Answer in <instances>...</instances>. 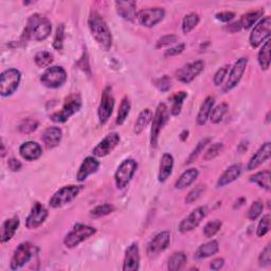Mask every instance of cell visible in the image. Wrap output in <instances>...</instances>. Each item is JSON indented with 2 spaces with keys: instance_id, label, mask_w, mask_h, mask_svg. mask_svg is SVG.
Segmentation results:
<instances>
[{
  "instance_id": "4dcf8cb0",
  "label": "cell",
  "mask_w": 271,
  "mask_h": 271,
  "mask_svg": "<svg viewBox=\"0 0 271 271\" xmlns=\"http://www.w3.org/2000/svg\"><path fill=\"white\" fill-rule=\"evenodd\" d=\"M199 172L197 169H188L185 172L181 174L178 180L175 183V187L178 188V190H183V188L190 186L195 180L198 178Z\"/></svg>"
},
{
  "instance_id": "4316f807",
  "label": "cell",
  "mask_w": 271,
  "mask_h": 271,
  "mask_svg": "<svg viewBox=\"0 0 271 271\" xmlns=\"http://www.w3.org/2000/svg\"><path fill=\"white\" fill-rule=\"evenodd\" d=\"M242 174V167L241 164H233V166L229 167L225 172L222 173V175L219 177L216 186L217 187H223L237 179L240 178V176Z\"/></svg>"
},
{
  "instance_id": "94428289",
  "label": "cell",
  "mask_w": 271,
  "mask_h": 271,
  "mask_svg": "<svg viewBox=\"0 0 271 271\" xmlns=\"http://www.w3.org/2000/svg\"><path fill=\"white\" fill-rule=\"evenodd\" d=\"M242 29V27H241V25H240V22L238 21V22H233V23H230V25H228L227 26V28H226V30L227 31H229V32H232V33H234V32H238V31H240Z\"/></svg>"
},
{
  "instance_id": "8d00e7d4",
  "label": "cell",
  "mask_w": 271,
  "mask_h": 271,
  "mask_svg": "<svg viewBox=\"0 0 271 271\" xmlns=\"http://www.w3.org/2000/svg\"><path fill=\"white\" fill-rule=\"evenodd\" d=\"M270 177L271 173L269 171H263L254 174L250 177V181L256 183L258 186L264 188L267 192L270 191Z\"/></svg>"
},
{
  "instance_id": "2e32d148",
  "label": "cell",
  "mask_w": 271,
  "mask_h": 271,
  "mask_svg": "<svg viewBox=\"0 0 271 271\" xmlns=\"http://www.w3.org/2000/svg\"><path fill=\"white\" fill-rule=\"evenodd\" d=\"M121 141L120 135L118 133H110L105 138L102 139V141H100L99 144L92 149V154L94 157H99V158H103L108 156L110 152L119 145Z\"/></svg>"
},
{
  "instance_id": "ffe728a7",
  "label": "cell",
  "mask_w": 271,
  "mask_h": 271,
  "mask_svg": "<svg viewBox=\"0 0 271 271\" xmlns=\"http://www.w3.org/2000/svg\"><path fill=\"white\" fill-rule=\"evenodd\" d=\"M140 267V251L138 243L127 247L123 261V271H137Z\"/></svg>"
},
{
  "instance_id": "30bf717a",
  "label": "cell",
  "mask_w": 271,
  "mask_h": 271,
  "mask_svg": "<svg viewBox=\"0 0 271 271\" xmlns=\"http://www.w3.org/2000/svg\"><path fill=\"white\" fill-rule=\"evenodd\" d=\"M137 168L138 164L134 159H125L122 161L114 173V182L118 188L122 190L127 186V184L132 181Z\"/></svg>"
},
{
  "instance_id": "f1b7e54d",
  "label": "cell",
  "mask_w": 271,
  "mask_h": 271,
  "mask_svg": "<svg viewBox=\"0 0 271 271\" xmlns=\"http://www.w3.org/2000/svg\"><path fill=\"white\" fill-rule=\"evenodd\" d=\"M219 251V244L217 241H210L202 245L196 250L194 258L195 260H205V258L215 255Z\"/></svg>"
},
{
  "instance_id": "44dd1931",
  "label": "cell",
  "mask_w": 271,
  "mask_h": 271,
  "mask_svg": "<svg viewBox=\"0 0 271 271\" xmlns=\"http://www.w3.org/2000/svg\"><path fill=\"white\" fill-rule=\"evenodd\" d=\"M271 155V143L266 142L256 150L255 154L251 157L248 164H247V171H253L257 169L264 162H266Z\"/></svg>"
},
{
  "instance_id": "f546056e",
  "label": "cell",
  "mask_w": 271,
  "mask_h": 271,
  "mask_svg": "<svg viewBox=\"0 0 271 271\" xmlns=\"http://www.w3.org/2000/svg\"><path fill=\"white\" fill-rule=\"evenodd\" d=\"M214 102H215V99L213 97H208L203 102L202 106H200V108H199L197 118H196L197 124L199 126L205 125L207 123V121L209 120L211 111L214 107Z\"/></svg>"
},
{
  "instance_id": "7dc6e473",
  "label": "cell",
  "mask_w": 271,
  "mask_h": 271,
  "mask_svg": "<svg viewBox=\"0 0 271 271\" xmlns=\"http://www.w3.org/2000/svg\"><path fill=\"white\" fill-rule=\"evenodd\" d=\"M263 209H264V204L261 202V200H256V202H254L249 208L247 217H248L250 220H256L261 216Z\"/></svg>"
},
{
  "instance_id": "f6af8a7d",
  "label": "cell",
  "mask_w": 271,
  "mask_h": 271,
  "mask_svg": "<svg viewBox=\"0 0 271 271\" xmlns=\"http://www.w3.org/2000/svg\"><path fill=\"white\" fill-rule=\"evenodd\" d=\"M64 40H65V26L63 23H61V25H58L54 35L53 48L55 50H62L64 46Z\"/></svg>"
},
{
  "instance_id": "7c38bea8",
  "label": "cell",
  "mask_w": 271,
  "mask_h": 271,
  "mask_svg": "<svg viewBox=\"0 0 271 271\" xmlns=\"http://www.w3.org/2000/svg\"><path fill=\"white\" fill-rule=\"evenodd\" d=\"M113 108H114V98L112 96V90H111V87L107 86L103 90L102 97H101V103L98 108L99 121L102 125L108 122V120L110 119V117L112 114Z\"/></svg>"
},
{
  "instance_id": "1f68e13d",
  "label": "cell",
  "mask_w": 271,
  "mask_h": 271,
  "mask_svg": "<svg viewBox=\"0 0 271 271\" xmlns=\"http://www.w3.org/2000/svg\"><path fill=\"white\" fill-rule=\"evenodd\" d=\"M152 117L154 115H152V111L149 108H145L139 113L137 120L135 122V127H134V133L137 136L142 133L147 127V125L152 120Z\"/></svg>"
},
{
  "instance_id": "6f0895ef",
  "label": "cell",
  "mask_w": 271,
  "mask_h": 271,
  "mask_svg": "<svg viewBox=\"0 0 271 271\" xmlns=\"http://www.w3.org/2000/svg\"><path fill=\"white\" fill-rule=\"evenodd\" d=\"M215 17L217 20L221 22H229L235 17V14L233 13V12L226 11V12H220V13H217Z\"/></svg>"
},
{
  "instance_id": "f907efd6",
  "label": "cell",
  "mask_w": 271,
  "mask_h": 271,
  "mask_svg": "<svg viewBox=\"0 0 271 271\" xmlns=\"http://www.w3.org/2000/svg\"><path fill=\"white\" fill-rule=\"evenodd\" d=\"M222 147H223V144L220 142H217V143H214L213 145H211L207 149V151L205 152L204 160L209 161V160H212V159H214L215 157H217L220 154Z\"/></svg>"
},
{
  "instance_id": "be15d7a7",
  "label": "cell",
  "mask_w": 271,
  "mask_h": 271,
  "mask_svg": "<svg viewBox=\"0 0 271 271\" xmlns=\"http://www.w3.org/2000/svg\"><path fill=\"white\" fill-rule=\"evenodd\" d=\"M6 156V149H5V144L2 143V157Z\"/></svg>"
},
{
  "instance_id": "7a4b0ae2",
  "label": "cell",
  "mask_w": 271,
  "mask_h": 271,
  "mask_svg": "<svg viewBox=\"0 0 271 271\" xmlns=\"http://www.w3.org/2000/svg\"><path fill=\"white\" fill-rule=\"evenodd\" d=\"M88 27L92 37L97 42L100 48L105 52L109 51L112 46L111 31L103 17L97 12H92L89 15Z\"/></svg>"
},
{
  "instance_id": "e0dca14e",
  "label": "cell",
  "mask_w": 271,
  "mask_h": 271,
  "mask_svg": "<svg viewBox=\"0 0 271 271\" xmlns=\"http://www.w3.org/2000/svg\"><path fill=\"white\" fill-rule=\"evenodd\" d=\"M247 65H248V58L247 57H241L239 60L234 63V65L232 66L231 70H230V73L227 80V83L225 85V88H223V91L227 92L232 90L234 87H237L239 85V83L241 82L245 71H246V68Z\"/></svg>"
},
{
  "instance_id": "7402d4cb",
  "label": "cell",
  "mask_w": 271,
  "mask_h": 271,
  "mask_svg": "<svg viewBox=\"0 0 271 271\" xmlns=\"http://www.w3.org/2000/svg\"><path fill=\"white\" fill-rule=\"evenodd\" d=\"M100 168V162L94 157H87L82 162L76 174V180L80 182L85 181L90 175L97 173Z\"/></svg>"
},
{
  "instance_id": "681fc988",
  "label": "cell",
  "mask_w": 271,
  "mask_h": 271,
  "mask_svg": "<svg viewBox=\"0 0 271 271\" xmlns=\"http://www.w3.org/2000/svg\"><path fill=\"white\" fill-rule=\"evenodd\" d=\"M38 127V122L35 121V120H32V119H26L23 120L20 124H19V131L22 133V134H32L33 132H35Z\"/></svg>"
},
{
  "instance_id": "c3c4849f",
  "label": "cell",
  "mask_w": 271,
  "mask_h": 271,
  "mask_svg": "<svg viewBox=\"0 0 271 271\" xmlns=\"http://www.w3.org/2000/svg\"><path fill=\"white\" fill-rule=\"evenodd\" d=\"M270 230V215L266 214L264 215L260 222H258L257 225V229H256V234L258 238H263L265 235L269 232Z\"/></svg>"
},
{
  "instance_id": "ee69618b",
  "label": "cell",
  "mask_w": 271,
  "mask_h": 271,
  "mask_svg": "<svg viewBox=\"0 0 271 271\" xmlns=\"http://www.w3.org/2000/svg\"><path fill=\"white\" fill-rule=\"evenodd\" d=\"M222 226V222L219 219H214L209 221L204 228V235L207 239H211L215 237V235L220 231Z\"/></svg>"
},
{
  "instance_id": "3957f363",
  "label": "cell",
  "mask_w": 271,
  "mask_h": 271,
  "mask_svg": "<svg viewBox=\"0 0 271 271\" xmlns=\"http://www.w3.org/2000/svg\"><path fill=\"white\" fill-rule=\"evenodd\" d=\"M170 119V110L168 106L164 103H160L157 106L156 112L151 120V129H150V145L156 148L158 145V139L162 128L166 126Z\"/></svg>"
},
{
  "instance_id": "8992f818",
  "label": "cell",
  "mask_w": 271,
  "mask_h": 271,
  "mask_svg": "<svg viewBox=\"0 0 271 271\" xmlns=\"http://www.w3.org/2000/svg\"><path fill=\"white\" fill-rule=\"evenodd\" d=\"M83 186L82 185H65L61 187L60 190L56 191L53 196L49 200V205L53 209L62 208L71 202L79 196L80 192L82 191Z\"/></svg>"
},
{
  "instance_id": "ab89813d",
  "label": "cell",
  "mask_w": 271,
  "mask_h": 271,
  "mask_svg": "<svg viewBox=\"0 0 271 271\" xmlns=\"http://www.w3.org/2000/svg\"><path fill=\"white\" fill-rule=\"evenodd\" d=\"M200 17L197 13H190L184 16L182 20V32L183 34H188L192 32L199 23Z\"/></svg>"
},
{
  "instance_id": "91938a15",
  "label": "cell",
  "mask_w": 271,
  "mask_h": 271,
  "mask_svg": "<svg viewBox=\"0 0 271 271\" xmlns=\"http://www.w3.org/2000/svg\"><path fill=\"white\" fill-rule=\"evenodd\" d=\"M223 265H225V260H223V258H215V260H213L211 262L210 264V268L212 270H219L223 267Z\"/></svg>"
},
{
  "instance_id": "52a82bcc",
  "label": "cell",
  "mask_w": 271,
  "mask_h": 271,
  "mask_svg": "<svg viewBox=\"0 0 271 271\" xmlns=\"http://www.w3.org/2000/svg\"><path fill=\"white\" fill-rule=\"evenodd\" d=\"M21 73L15 68L7 69L0 75V94L7 98L15 93L20 84Z\"/></svg>"
},
{
  "instance_id": "db71d44e",
  "label": "cell",
  "mask_w": 271,
  "mask_h": 271,
  "mask_svg": "<svg viewBox=\"0 0 271 271\" xmlns=\"http://www.w3.org/2000/svg\"><path fill=\"white\" fill-rule=\"evenodd\" d=\"M229 69H230V66L226 65V66H223L217 70L216 73L214 74V78H213V83L215 86L218 87L222 84V82L225 81V79L229 72Z\"/></svg>"
},
{
  "instance_id": "cb8c5ba5",
  "label": "cell",
  "mask_w": 271,
  "mask_h": 271,
  "mask_svg": "<svg viewBox=\"0 0 271 271\" xmlns=\"http://www.w3.org/2000/svg\"><path fill=\"white\" fill-rule=\"evenodd\" d=\"M19 154L27 161H35L41 158L43 154V149L37 142L28 141V142H25L20 145Z\"/></svg>"
},
{
  "instance_id": "11a10c76",
  "label": "cell",
  "mask_w": 271,
  "mask_h": 271,
  "mask_svg": "<svg viewBox=\"0 0 271 271\" xmlns=\"http://www.w3.org/2000/svg\"><path fill=\"white\" fill-rule=\"evenodd\" d=\"M271 263V249L270 245H267L258 257V264L262 267H267Z\"/></svg>"
},
{
  "instance_id": "5b68a950",
  "label": "cell",
  "mask_w": 271,
  "mask_h": 271,
  "mask_svg": "<svg viewBox=\"0 0 271 271\" xmlns=\"http://www.w3.org/2000/svg\"><path fill=\"white\" fill-rule=\"evenodd\" d=\"M97 230L88 225H84V223H75L72 230L70 231L64 239V245L69 249H73L78 247L81 243L85 242L92 235L96 234Z\"/></svg>"
},
{
  "instance_id": "e575fe53",
  "label": "cell",
  "mask_w": 271,
  "mask_h": 271,
  "mask_svg": "<svg viewBox=\"0 0 271 271\" xmlns=\"http://www.w3.org/2000/svg\"><path fill=\"white\" fill-rule=\"evenodd\" d=\"M187 98V93L185 91H179L175 92L173 96L171 97V102H172V108L170 110V113L172 115H179L181 112V108L184 100Z\"/></svg>"
},
{
  "instance_id": "7bdbcfd3",
  "label": "cell",
  "mask_w": 271,
  "mask_h": 271,
  "mask_svg": "<svg viewBox=\"0 0 271 271\" xmlns=\"http://www.w3.org/2000/svg\"><path fill=\"white\" fill-rule=\"evenodd\" d=\"M114 211V207L112 205L109 204H104V205H100L97 206L96 208H93L90 211V216L92 218H100V217H104L106 215H108Z\"/></svg>"
},
{
  "instance_id": "680465c9",
  "label": "cell",
  "mask_w": 271,
  "mask_h": 271,
  "mask_svg": "<svg viewBox=\"0 0 271 271\" xmlns=\"http://www.w3.org/2000/svg\"><path fill=\"white\" fill-rule=\"evenodd\" d=\"M8 167L12 172H19L22 168V164L19 160L15 159V158H11L8 161Z\"/></svg>"
},
{
  "instance_id": "d6986e66",
  "label": "cell",
  "mask_w": 271,
  "mask_h": 271,
  "mask_svg": "<svg viewBox=\"0 0 271 271\" xmlns=\"http://www.w3.org/2000/svg\"><path fill=\"white\" fill-rule=\"evenodd\" d=\"M171 243V234L169 231H162L151 239L147 246L148 256H154L166 250Z\"/></svg>"
},
{
  "instance_id": "f5cc1de1",
  "label": "cell",
  "mask_w": 271,
  "mask_h": 271,
  "mask_svg": "<svg viewBox=\"0 0 271 271\" xmlns=\"http://www.w3.org/2000/svg\"><path fill=\"white\" fill-rule=\"evenodd\" d=\"M178 41V37L176 36L174 34H168V35H164L161 38H159L156 43V49H161L164 48V47H168L170 45L175 44L176 42Z\"/></svg>"
},
{
  "instance_id": "9a60e30c",
  "label": "cell",
  "mask_w": 271,
  "mask_h": 271,
  "mask_svg": "<svg viewBox=\"0 0 271 271\" xmlns=\"http://www.w3.org/2000/svg\"><path fill=\"white\" fill-rule=\"evenodd\" d=\"M208 213V209L205 206L198 207L195 210H193L190 214H188L187 217L181 220L179 223V231L181 233H186L193 231L195 228H197L200 222H202L205 217L207 216Z\"/></svg>"
},
{
  "instance_id": "6da1fadb",
  "label": "cell",
  "mask_w": 271,
  "mask_h": 271,
  "mask_svg": "<svg viewBox=\"0 0 271 271\" xmlns=\"http://www.w3.org/2000/svg\"><path fill=\"white\" fill-rule=\"evenodd\" d=\"M52 31L51 22L48 18L41 14H33L29 17L27 26L21 36V41L27 43L29 41L43 42L50 36Z\"/></svg>"
},
{
  "instance_id": "8fae6325",
  "label": "cell",
  "mask_w": 271,
  "mask_h": 271,
  "mask_svg": "<svg viewBox=\"0 0 271 271\" xmlns=\"http://www.w3.org/2000/svg\"><path fill=\"white\" fill-rule=\"evenodd\" d=\"M270 28H271V18L270 16H266L258 20L254 28L251 31L249 36V43L252 48H257L263 45L270 36Z\"/></svg>"
},
{
  "instance_id": "9f6ffc18",
  "label": "cell",
  "mask_w": 271,
  "mask_h": 271,
  "mask_svg": "<svg viewBox=\"0 0 271 271\" xmlns=\"http://www.w3.org/2000/svg\"><path fill=\"white\" fill-rule=\"evenodd\" d=\"M185 49V44L181 43V44H178V45H176L174 47H171L170 49H168L166 51V53H164V55L166 56H176V55H178V54H181Z\"/></svg>"
},
{
  "instance_id": "f35d334b",
  "label": "cell",
  "mask_w": 271,
  "mask_h": 271,
  "mask_svg": "<svg viewBox=\"0 0 271 271\" xmlns=\"http://www.w3.org/2000/svg\"><path fill=\"white\" fill-rule=\"evenodd\" d=\"M229 110V105L227 103H220L219 105H217L216 107H214L211 111L210 114V121L213 123V124H218L222 121L223 117L226 115V113Z\"/></svg>"
},
{
  "instance_id": "b9f144b4",
  "label": "cell",
  "mask_w": 271,
  "mask_h": 271,
  "mask_svg": "<svg viewBox=\"0 0 271 271\" xmlns=\"http://www.w3.org/2000/svg\"><path fill=\"white\" fill-rule=\"evenodd\" d=\"M211 141H212V138H211V137H207V138H204V139L200 140L199 142L197 143L196 147H195V148L193 149V151L191 152V155L188 156V158H187V160H186L185 163H186V164L193 163V162L198 158V156H199L200 154H202L203 150L207 147V145L211 142Z\"/></svg>"
},
{
  "instance_id": "603a6c76",
  "label": "cell",
  "mask_w": 271,
  "mask_h": 271,
  "mask_svg": "<svg viewBox=\"0 0 271 271\" xmlns=\"http://www.w3.org/2000/svg\"><path fill=\"white\" fill-rule=\"evenodd\" d=\"M63 138V132L60 127L52 126L45 129L42 135V140L47 148L52 149L60 145Z\"/></svg>"
},
{
  "instance_id": "4fadbf2b",
  "label": "cell",
  "mask_w": 271,
  "mask_h": 271,
  "mask_svg": "<svg viewBox=\"0 0 271 271\" xmlns=\"http://www.w3.org/2000/svg\"><path fill=\"white\" fill-rule=\"evenodd\" d=\"M166 11L162 8H148L138 12L137 19L141 26L145 28H152L164 18Z\"/></svg>"
},
{
  "instance_id": "9c48e42d",
  "label": "cell",
  "mask_w": 271,
  "mask_h": 271,
  "mask_svg": "<svg viewBox=\"0 0 271 271\" xmlns=\"http://www.w3.org/2000/svg\"><path fill=\"white\" fill-rule=\"evenodd\" d=\"M36 252V247L30 242H23L17 246L13 256H12L10 268L12 270H17L22 268L27 263L31 261V258Z\"/></svg>"
},
{
  "instance_id": "74e56055",
  "label": "cell",
  "mask_w": 271,
  "mask_h": 271,
  "mask_svg": "<svg viewBox=\"0 0 271 271\" xmlns=\"http://www.w3.org/2000/svg\"><path fill=\"white\" fill-rule=\"evenodd\" d=\"M132 108V105H131V101H129L128 97H124L121 101V104L119 106V110H118V114H117V124L118 125H123L124 122L126 121L127 117L129 114V111H131Z\"/></svg>"
},
{
  "instance_id": "6125c7cd",
  "label": "cell",
  "mask_w": 271,
  "mask_h": 271,
  "mask_svg": "<svg viewBox=\"0 0 271 271\" xmlns=\"http://www.w3.org/2000/svg\"><path fill=\"white\" fill-rule=\"evenodd\" d=\"M188 137V131H186V129H184V131L180 134V140L181 141H185Z\"/></svg>"
},
{
  "instance_id": "d590c367",
  "label": "cell",
  "mask_w": 271,
  "mask_h": 271,
  "mask_svg": "<svg viewBox=\"0 0 271 271\" xmlns=\"http://www.w3.org/2000/svg\"><path fill=\"white\" fill-rule=\"evenodd\" d=\"M258 65L261 66L262 70H268L270 67V40H267L258 52L257 55Z\"/></svg>"
},
{
  "instance_id": "484cf974",
  "label": "cell",
  "mask_w": 271,
  "mask_h": 271,
  "mask_svg": "<svg viewBox=\"0 0 271 271\" xmlns=\"http://www.w3.org/2000/svg\"><path fill=\"white\" fill-rule=\"evenodd\" d=\"M19 223L20 220L18 216H13L5 220L2 227V233H0V241H2L3 244L10 242L14 238V235L19 227Z\"/></svg>"
},
{
  "instance_id": "816d5d0a",
  "label": "cell",
  "mask_w": 271,
  "mask_h": 271,
  "mask_svg": "<svg viewBox=\"0 0 271 271\" xmlns=\"http://www.w3.org/2000/svg\"><path fill=\"white\" fill-rule=\"evenodd\" d=\"M155 86L161 91V92H168L172 87V81L171 78L168 75H163L157 80H155Z\"/></svg>"
},
{
  "instance_id": "bcb514c9",
  "label": "cell",
  "mask_w": 271,
  "mask_h": 271,
  "mask_svg": "<svg viewBox=\"0 0 271 271\" xmlns=\"http://www.w3.org/2000/svg\"><path fill=\"white\" fill-rule=\"evenodd\" d=\"M206 191V184H199L197 186H195L193 190L187 194L186 198H185V204L187 205H191L195 202H197V200L200 198V196H202Z\"/></svg>"
},
{
  "instance_id": "83f0119b",
  "label": "cell",
  "mask_w": 271,
  "mask_h": 271,
  "mask_svg": "<svg viewBox=\"0 0 271 271\" xmlns=\"http://www.w3.org/2000/svg\"><path fill=\"white\" fill-rule=\"evenodd\" d=\"M174 168V158L169 152L163 154L160 160L159 166V173H158V180L159 182H166L168 178L173 173Z\"/></svg>"
},
{
  "instance_id": "836d02e7",
  "label": "cell",
  "mask_w": 271,
  "mask_h": 271,
  "mask_svg": "<svg viewBox=\"0 0 271 271\" xmlns=\"http://www.w3.org/2000/svg\"><path fill=\"white\" fill-rule=\"evenodd\" d=\"M186 261H187V257H186V254L184 252H182V251L175 252L169 258L168 269L170 271L181 270L185 266Z\"/></svg>"
},
{
  "instance_id": "5bb4252c",
  "label": "cell",
  "mask_w": 271,
  "mask_h": 271,
  "mask_svg": "<svg viewBox=\"0 0 271 271\" xmlns=\"http://www.w3.org/2000/svg\"><path fill=\"white\" fill-rule=\"evenodd\" d=\"M205 63L203 61H195L186 64L176 71V78L183 84H190L200 73L204 71Z\"/></svg>"
},
{
  "instance_id": "d6a6232c",
  "label": "cell",
  "mask_w": 271,
  "mask_h": 271,
  "mask_svg": "<svg viewBox=\"0 0 271 271\" xmlns=\"http://www.w3.org/2000/svg\"><path fill=\"white\" fill-rule=\"evenodd\" d=\"M263 14H264V10L251 11V12H248V13L244 14L239 21L242 29H245V30L250 29L252 26H254V23H256V21L261 19Z\"/></svg>"
},
{
  "instance_id": "d4e9b609",
  "label": "cell",
  "mask_w": 271,
  "mask_h": 271,
  "mask_svg": "<svg viewBox=\"0 0 271 271\" xmlns=\"http://www.w3.org/2000/svg\"><path fill=\"white\" fill-rule=\"evenodd\" d=\"M117 13L127 21H135L137 19V4L135 2H115Z\"/></svg>"
},
{
  "instance_id": "60d3db41",
  "label": "cell",
  "mask_w": 271,
  "mask_h": 271,
  "mask_svg": "<svg viewBox=\"0 0 271 271\" xmlns=\"http://www.w3.org/2000/svg\"><path fill=\"white\" fill-rule=\"evenodd\" d=\"M34 62L40 68L49 67L53 62V55L48 51H40L34 56Z\"/></svg>"
},
{
  "instance_id": "ba28073f",
  "label": "cell",
  "mask_w": 271,
  "mask_h": 271,
  "mask_svg": "<svg viewBox=\"0 0 271 271\" xmlns=\"http://www.w3.org/2000/svg\"><path fill=\"white\" fill-rule=\"evenodd\" d=\"M67 81L66 70L61 66H52L47 68L41 75V83L50 89L62 87Z\"/></svg>"
},
{
  "instance_id": "277c9868",
  "label": "cell",
  "mask_w": 271,
  "mask_h": 271,
  "mask_svg": "<svg viewBox=\"0 0 271 271\" xmlns=\"http://www.w3.org/2000/svg\"><path fill=\"white\" fill-rule=\"evenodd\" d=\"M82 107V99L79 93H72L66 98L63 107L50 115V120L55 123H65L69 118L75 114Z\"/></svg>"
},
{
  "instance_id": "ac0fdd59",
  "label": "cell",
  "mask_w": 271,
  "mask_h": 271,
  "mask_svg": "<svg viewBox=\"0 0 271 271\" xmlns=\"http://www.w3.org/2000/svg\"><path fill=\"white\" fill-rule=\"evenodd\" d=\"M48 215H49L48 210L45 208V206H43L38 202L34 203L30 214L26 219V227L28 229L38 228L46 221V219L48 218Z\"/></svg>"
}]
</instances>
